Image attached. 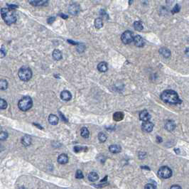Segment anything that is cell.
Masks as SVG:
<instances>
[{"instance_id":"21","label":"cell","mask_w":189,"mask_h":189,"mask_svg":"<svg viewBox=\"0 0 189 189\" xmlns=\"http://www.w3.org/2000/svg\"><path fill=\"white\" fill-rule=\"evenodd\" d=\"M98 178H99V176L96 172L93 171V172H90L88 174V179L91 182H95V181L98 180Z\"/></svg>"},{"instance_id":"25","label":"cell","mask_w":189,"mask_h":189,"mask_svg":"<svg viewBox=\"0 0 189 189\" xmlns=\"http://www.w3.org/2000/svg\"><path fill=\"white\" fill-rule=\"evenodd\" d=\"M134 28L135 29V30L137 31H141L143 30L144 26L142 25V23H141V21H135L134 23Z\"/></svg>"},{"instance_id":"44","label":"cell","mask_w":189,"mask_h":189,"mask_svg":"<svg viewBox=\"0 0 189 189\" xmlns=\"http://www.w3.org/2000/svg\"><path fill=\"white\" fill-rule=\"evenodd\" d=\"M142 169H148V170H150V169L149 168H148V167H146V166H144V167H141Z\"/></svg>"},{"instance_id":"6","label":"cell","mask_w":189,"mask_h":189,"mask_svg":"<svg viewBox=\"0 0 189 189\" xmlns=\"http://www.w3.org/2000/svg\"><path fill=\"white\" fill-rule=\"evenodd\" d=\"M121 40L125 44H130L134 41L133 33L130 31H126L121 36Z\"/></svg>"},{"instance_id":"24","label":"cell","mask_w":189,"mask_h":189,"mask_svg":"<svg viewBox=\"0 0 189 189\" xmlns=\"http://www.w3.org/2000/svg\"><path fill=\"white\" fill-rule=\"evenodd\" d=\"M95 26L96 29H100L103 26V19L101 18H98L96 19L95 20Z\"/></svg>"},{"instance_id":"38","label":"cell","mask_w":189,"mask_h":189,"mask_svg":"<svg viewBox=\"0 0 189 189\" xmlns=\"http://www.w3.org/2000/svg\"><path fill=\"white\" fill-rule=\"evenodd\" d=\"M185 54L188 57H189V48H187L185 50Z\"/></svg>"},{"instance_id":"23","label":"cell","mask_w":189,"mask_h":189,"mask_svg":"<svg viewBox=\"0 0 189 189\" xmlns=\"http://www.w3.org/2000/svg\"><path fill=\"white\" fill-rule=\"evenodd\" d=\"M80 135H81V136L83 138H85V139L88 138L89 135H90V132L87 130V128L82 127L81 130H80Z\"/></svg>"},{"instance_id":"14","label":"cell","mask_w":189,"mask_h":189,"mask_svg":"<svg viewBox=\"0 0 189 189\" xmlns=\"http://www.w3.org/2000/svg\"><path fill=\"white\" fill-rule=\"evenodd\" d=\"M165 128L166 130H168L169 132H172L176 128V124L173 120H168L166 121L165 123Z\"/></svg>"},{"instance_id":"5","label":"cell","mask_w":189,"mask_h":189,"mask_svg":"<svg viewBox=\"0 0 189 189\" xmlns=\"http://www.w3.org/2000/svg\"><path fill=\"white\" fill-rule=\"evenodd\" d=\"M172 173H173L171 169L168 166H162L158 171V176L164 179L171 178L172 176Z\"/></svg>"},{"instance_id":"2","label":"cell","mask_w":189,"mask_h":189,"mask_svg":"<svg viewBox=\"0 0 189 189\" xmlns=\"http://www.w3.org/2000/svg\"><path fill=\"white\" fill-rule=\"evenodd\" d=\"M1 15L3 20L8 25H12L16 21V14L14 12V9L2 8L1 9Z\"/></svg>"},{"instance_id":"8","label":"cell","mask_w":189,"mask_h":189,"mask_svg":"<svg viewBox=\"0 0 189 189\" xmlns=\"http://www.w3.org/2000/svg\"><path fill=\"white\" fill-rule=\"evenodd\" d=\"M141 128H142V130L144 132L149 133V132H152L153 128H154V124L149 122V121L144 122L142 125H141Z\"/></svg>"},{"instance_id":"28","label":"cell","mask_w":189,"mask_h":189,"mask_svg":"<svg viewBox=\"0 0 189 189\" xmlns=\"http://www.w3.org/2000/svg\"><path fill=\"white\" fill-rule=\"evenodd\" d=\"M8 138V133L5 131H0V141H4Z\"/></svg>"},{"instance_id":"34","label":"cell","mask_w":189,"mask_h":189,"mask_svg":"<svg viewBox=\"0 0 189 189\" xmlns=\"http://www.w3.org/2000/svg\"><path fill=\"white\" fill-rule=\"evenodd\" d=\"M83 147H82V146H75V147H74V151L76 153H78L80 152V151H81L83 149Z\"/></svg>"},{"instance_id":"19","label":"cell","mask_w":189,"mask_h":189,"mask_svg":"<svg viewBox=\"0 0 189 189\" xmlns=\"http://www.w3.org/2000/svg\"><path fill=\"white\" fill-rule=\"evenodd\" d=\"M53 58L55 61H60L62 59V53L61 51L58 49H55L53 52Z\"/></svg>"},{"instance_id":"15","label":"cell","mask_w":189,"mask_h":189,"mask_svg":"<svg viewBox=\"0 0 189 189\" xmlns=\"http://www.w3.org/2000/svg\"><path fill=\"white\" fill-rule=\"evenodd\" d=\"M58 162L60 164H66L68 162V156L66 154H62L58 157Z\"/></svg>"},{"instance_id":"31","label":"cell","mask_w":189,"mask_h":189,"mask_svg":"<svg viewBox=\"0 0 189 189\" xmlns=\"http://www.w3.org/2000/svg\"><path fill=\"white\" fill-rule=\"evenodd\" d=\"M85 48V46L84 44H77V50L78 52L82 53L84 51Z\"/></svg>"},{"instance_id":"10","label":"cell","mask_w":189,"mask_h":189,"mask_svg":"<svg viewBox=\"0 0 189 189\" xmlns=\"http://www.w3.org/2000/svg\"><path fill=\"white\" fill-rule=\"evenodd\" d=\"M139 119H140V120L144 121V122L149 121V119H151V115L147 110L144 109L139 113Z\"/></svg>"},{"instance_id":"20","label":"cell","mask_w":189,"mask_h":189,"mask_svg":"<svg viewBox=\"0 0 189 189\" xmlns=\"http://www.w3.org/2000/svg\"><path fill=\"white\" fill-rule=\"evenodd\" d=\"M31 141L32 139L31 138V137H29V136H24V137H22V139H21V143H22L24 146H28L31 145Z\"/></svg>"},{"instance_id":"35","label":"cell","mask_w":189,"mask_h":189,"mask_svg":"<svg viewBox=\"0 0 189 189\" xmlns=\"http://www.w3.org/2000/svg\"><path fill=\"white\" fill-rule=\"evenodd\" d=\"M56 19V18L55 16H50V17L48 18V19H47V22H48V24H52L53 22H54Z\"/></svg>"},{"instance_id":"43","label":"cell","mask_w":189,"mask_h":189,"mask_svg":"<svg viewBox=\"0 0 189 189\" xmlns=\"http://www.w3.org/2000/svg\"><path fill=\"white\" fill-rule=\"evenodd\" d=\"M3 150H4V146H3L2 144H0V152L2 151Z\"/></svg>"},{"instance_id":"12","label":"cell","mask_w":189,"mask_h":189,"mask_svg":"<svg viewBox=\"0 0 189 189\" xmlns=\"http://www.w3.org/2000/svg\"><path fill=\"white\" fill-rule=\"evenodd\" d=\"M61 98L64 101H69L72 98V95L68 90H63L61 93Z\"/></svg>"},{"instance_id":"7","label":"cell","mask_w":189,"mask_h":189,"mask_svg":"<svg viewBox=\"0 0 189 189\" xmlns=\"http://www.w3.org/2000/svg\"><path fill=\"white\" fill-rule=\"evenodd\" d=\"M80 10V5L77 3H73L68 7V12L71 15H77Z\"/></svg>"},{"instance_id":"11","label":"cell","mask_w":189,"mask_h":189,"mask_svg":"<svg viewBox=\"0 0 189 189\" xmlns=\"http://www.w3.org/2000/svg\"><path fill=\"white\" fill-rule=\"evenodd\" d=\"M28 2L33 6L38 7V6L45 5L48 3V0H28Z\"/></svg>"},{"instance_id":"32","label":"cell","mask_w":189,"mask_h":189,"mask_svg":"<svg viewBox=\"0 0 189 189\" xmlns=\"http://www.w3.org/2000/svg\"><path fill=\"white\" fill-rule=\"evenodd\" d=\"M179 11H180V6L178 4H176L174 7V8L172 9L171 12H172V14H176V13H178Z\"/></svg>"},{"instance_id":"30","label":"cell","mask_w":189,"mask_h":189,"mask_svg":"<svg viewBox=\"0 0 189 189\" xmlns=\"http://www.w3.org/2000/svg\"><path fill=\"white\" fill-rule=\"evenodd\" d=\"M84 176H83V173H82V171L80 170H77L76 171V173H75V178H77V179H81V178H83Z\"/></svg>"},{"instance_id":"3","label":"cell","mask_w":189,"mask_h":189,"mask_svg":"<svg viewBox=\"0 0 189 189\" xmlns=\"http://www.w3.org/2000/svg\"><path fill=\"white\" fill-rule=\"evenodd\" d=\"M33 106V100L29 96H25L22 99H21L18 103L19 108L23 111L26 112L29 109H30Z\"/></svg>"},{"instance_id":"39","label":"cell","mask_w":189,"mask_h":189,"mask_svg":"<svg viewBox=\"0 0 189 189\" xmlns=\"http://www.w3.org/2000/svg\"><path fill=\"white\" fill-rule=\"evenodd\" d=\"M59 15L61 16V18H63V19H68V16H67V15H65V14H60Z\"/></svg>"},{"instance_id":"17","label":"cell","mask_w":189,"mask_h":189,"mask_svg":"<svg viewBox=\"0 0 189 189\" xmlns=\"http://www.w3.org/2000/svg\"><path fill=\"white\" fill-rule=\"evenodd\" d=\"M107 63L106 62H100V63L98 65V70L101 73H105L107 71Z\"/></svg>"},{"instance_id":"36","label":"cell","mask_w":189,"mask_h":189,"mask_svg":"<svg viewBox=\"0 0 189 189\" xmlns=\"http://www.w3.org/2000/svg\"><path fill=\"white\" fill-rule=\"evenodd\" d=\"M145 189H156L155 186L151 183H147L145 186Z\"/></svg>"},{"instance_id":"29","label":"cell","mask_w":189,"mask_h":189,"mask_svg":"<svg viewBox=\"0 0 189 189\" xmlns=\"http://www.w3.org/2000/svg\"><path fill=\"white\" fill-rule=\"evenodd\" d=\"M7 107V101L5 100H4V99L0 98V109H6Z\"/></svg>"},{"instance_id":"26","label":"cell","mask_w":189,"mask_h":189,"mask_svg":"<svg viewBox=\"0 0 189 189\" xmlns=\"http://www.w3.org/2000/svg\"><path fill=\"white\" fill-rule=\"evenodd\" d=\"M8 87V82L6 80L4 79H0V90H5Z\"/></svg>"},{"instance_id":"27","label":"cell","mask_w":189,"mask_h":189,"mask_svg":"<svg viewBox=\"0 0 189 189\" xmlns=\"http://www.w3.org/2000/svg\"><path fill=\"white\" fill-rule=\"evenodd\" d=\"M107 135H105L103 132H100L98 134V139L100 140V142H105L107 140Z\"/></svg>"},{"instance_id":"4","label":"cell","mask_w":189,"mask_h":189,"mask_svg":"<svg viewBox=\"0 0 189 189\" xmlns=\"http://www.w3.org/2000/svg\"><path fill=\"white\" fill-rule=\"evenodd\" d=\"M18 75L20 80L27 82L32 77V71L28 67H22L19 69L18 72Z\"/></svg>"},{"instance_id":"18","label":"cell","mask_w":189,"mask_h":189,"mask_svg":"<svg viewBox=\"0 0 189 189\" xmlns=\"http://www.w3.org/2000/svg\"><path fill=\"white\" fill-rule=\"evenodd\" d=\"M58 117L55 114H50L49 117H48V122L50 125H56L58 123Z\"/></svg>"},{"instance_id":"37","label":"cell","mask_w":189,"mask_h":189,"mask_svg":"<svg viewBox=\"0 0 189 189\" xmlns=\"http://www.w3.org/2000/svg\"><path fill=\"white\" fill-rule=\"evenodd\" d=\"M171 189H182L181 187L180 186H178V185H173L171 187Z\"/></svg>"},{"instance_id":"41","label":"cell","mask_w":189,"mask_h":189,"mask_svg":"<svg viewBox=\"0 0 189 189\" xmlns=\"http://www.w3.org/2000/svg\"><path fill=\"white\" fill-rule=\"evenodd\" d=\"M156 139H157V142H158V143H161V142H162V137H156Z\"/></svg>"},{"instance_id":"16","label":"cell","mask_w":189,"mask_h":189,"mask_svg":"<svg viewBox=\"0 0 189 189\" xmlns=\"http://www.w3.org/2000/svg\"><path fill=\"white\" fill-rule=\"evenodd\" d=\"M109 150L111 153L113 154H117L122 151V147L118 144H112L109 146Z\"/></svg>"},{"instance_id":"33","label":"cell","mask_w":189,"mask_h":189,"mask_svg":"<svg viewBox=\"0 0 189 189\" xmlns=\"http://www.w3.org/2000/svg\"><path fill=\"white\" fill-rule=\"evenodd\" d=\"M100 15L102 16L103 19L105 18V19H109V16H108V14L106 13L105 10H101L100 11Z\"/></svg>"},{"instance_id":"9","label":"cell","mask_w":189,"mask_h":189,"mask_svg":"<svg viewBox=\"0 0 189 189\" xmlns=\"http://www.w3.org/2000/svg\"><path fill=\"white\" fill-rule=\"evenodd\" d=\"M134 43H135V46L137 47H143L144 46V41L143 38L139 36V35H137L134 37Z\"/></svg>"},{"instance_id":"1","label":"cell","mask_w":189,"mask_h":189,"mask_svg":"<svg viewBox=\"0 0 189 189\" xmlns=\"http://www.w3.org/2000/svg\"><path fill=\"white\" fill-rule=\"evenodd\" d=\"M161 99L164 103L171 104V105H176L181 104L182 101L179 99L177 93L172 90H164L161 94Z\"/></svg>"},{"instance_id":"13","label":"cell","mask_w":189,"mask_h":189,"mask_svg":"<svg viewBox=\"0 0 189 189\" xmlns=\"http://www.w3.org/2000/svg\"><path fill=\"white\" fill-rule=\"evenodd\" d=\"M159 53L162 55L164 58H170V56H171V50H169V49H168V48H164V47L160 48Z\"/></svg>"},{"instance_id":"22","label":"cell","mask_w":189,"mask_h":189,"mask_svg":"<svg viewBox=\"0 0 189 189\" xmlns=\"http://www.w3.org/2000/svg\"><path fill=\"white\" fill-rule=\"evenodd\" d=\"M124 118V114L122 112H115L113 115V119L114 121L116 122H119V121L122 120Z\"/></svg>"},{"instance_id":"40","label":"cell","mask_w":189,"mask_h":189,"mask_svg":"<svg viewBox=\"0 0 189 189\" xmlns=\"http://www.w3.org/2000/svg\"><path fill=\"white\" fill-rule=\"evenodd\" d=\"M68 42L70 43H71V44H74V45H77V44H78V43H76V42H75V41H71V40H68Z\"/></svg>"},{"instance_id":"42","label":"cell","mask_w":189,"mask_h":189,"mask_svg":"<svg viewBox=\"0 0 189 189\" xmlns=\"http://www.w3.org/2000/svg\"><path fill=\"white\" fill-rule=\"evenodd\" d=\"M3 49H4V46H2V49L0 50V51H1V52L2 53H3V56H4V55L6 54V51H4V50H3Z\"/></svg>"}]
</instances>
